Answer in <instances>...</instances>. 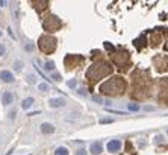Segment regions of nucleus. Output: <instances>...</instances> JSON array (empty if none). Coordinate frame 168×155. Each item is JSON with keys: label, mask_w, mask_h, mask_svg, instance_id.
<instances>
[{"label": "nucleus", "mask_w": 168, "mask_h": 155, "mask_svg": "<svg viewBox=\"0 0 168 155\" xmlns=\"http://www.w3.org/2000/svg\"><path fill=\"white\" fill-rule=\"evenodd\" d=\"M91 152L95 155L100 154V152H102V143H98V142H97V143H92V145H91Z\"/></svg>", "instance_id": "obj_12"}, {"label": "nucleus", "mask_w": 168, "mask_h": 155, "mask_svg": "<svg viewBox=\"0 0 168 155\" xmlns=\"http://www.w3.org/2000/svg\"><path fill=\"white\" fill-rule=\"evenodd\" d=\"M0 78H2V81H5V82H8V84H11V82H14V76H12V73L11 72H2L0 73Z\"/></svg>", "instance_id": "obj_10"}, {"label": "nucleus", "mask_w": 168, "mask_h": 155, "mask_svg": "<svg viewBox=\"0 0 168 155\" xmlns=\"http://www.w3.org/2000/svg\"><path fill=\"white\" fill-rule=\"evenodd\" d=\"M0 37H2V32H0Z\"/></svg>", "instance_id": "obj_27"}, {"label": "nucleus", "mask_w": 168, "mask_h": 155, "mask_svg": "<svg viewBox=\"0 0 168 155\" xmlns=\"http://www.w3.org/2000/svg\"><path fill=\"white\" fill-rule=\"evenodd\" d=\"M112 72V69H111V66L108 64V62H105V61H100V62H97L95 66H92L89 70H88V79L91 81V82H97L100 78H103L105 75H109Z\"/></svg>", "instance_id": "obj_2"}, {"label": "nucleus", "mask_w": 168, "mask_h": 155, "mask_svg": "<svg viewBox=\"0 0 168 155\" xmlns=\"http://www.w3.org/2000/svg\"><path fill=\"white\" fill-rule=\"evenodd\" d=\"M2 100H3V104H5V105H11V104H12V100H14V96H12L9 91H5V93L2 94Z\"/></svg>", "instance_id": "obj_9"}, {"label": "nucleus", "mask_w": 168, "mask_h": 155, "mask_svg": "<svg viewBox=\"0 0 168 155\" xmlns=\"http://www.w3.org/2000/svg\"><path fill=\"white\" fill-rule=\"evenodd\" d=\"M124 88H126V82L120 76H115L109 81H106L100 87L102 93H106V94H121L124 91Z\"/></svg>", "instance_id": "obj_1"}, {"label": "nucleus", "mask_w": 168, "mask_h": 155, "mask_svg": "<svg viewBox=\"0 0 168 155\" xmlns=\"http://www.w3.org/2000/svg\"><path fill=\"white\" fill-rule=\"evenodd\" d=\"M38 90H40V91H42V93H47V91L50 90V85L42 82V84H40V85H38Z\"/></svg>", "instance_id": "obj_15"}, {"label": "nucleus", "mask_w": 168, "mask_h": 155, "mask_svg": "<svg viewBox=\"0 0 168 155\" xmlns=\"http://www.w3.org/2000/svg\"><path fill=\"white\" fill-rule=\"evenodd\" d=\"M100 123H102V125H103V123H112V120H111V119H102Z\"/></svg>", "instance_id": "obj_21"}, {"label": "nucleus", "mask_w": 168, "mask_h": 155, "mask_svg": "<svg viewBox=\"0 0 168 155\" xmlns=\"http://www.w3.org/2000/svg\"><path fill=\"white\" fill-rule=\"evenodd\" d=\"M26 50H27V52L34 50V46H30V44H26Z\"/></svg>", "instance_id": "obj_22"}, {"label": "nucleus", "mask_w": 168, "mask_h": 155, "mask_svg": "<svg viewBox=\"0 0 168 155\" xmlns=\"http://www.w3.org/2000/svg\"><path fill=\"white\" fill-rule=\"evenodd\" d=\"M127 108H129L130 111H138V110H139V105H136V104H130V105H127Z\"/></svg>", "instance_id": "obj_17"}, {"label": "nucleus", "mask_w": 168, "mask_h": 155, "mask_svg": "<svg viewBox=\"0 0 168 155\" xmlns=\"http://www.w3.org/2000/svg\"><path fill=\"white\" fill-rule=\"evenodd\" d=\"M105 47H106L108 50H114V46H112V44H109V43H105Z\"/></svg>", "instance_id": "obj_20"}, {"label": "nucleus", "mask_w": 168, "mask_h": 155, "mask_svg": "<svg viewBox=\"0 0 168 155\" xmlns=\"http://www.w3.org/2000/svg\"><path fill=\"white\" fill-rule=\"evenodd\" d=\"M92 100H95V102H102V97H98V96H94V97H92Z\"/></svg>", "instance_id": "obj_23"}, {"label": "nucleus", "mask_w": 168, "mask_h": 155, "mask_svg": "<svg viewBox=\"0 0 168 155\" xmlns=\"http://www.w3.org/2000/svg\"><path fill=\"white\" fill-rule=\"evenodd\" d=\"M80 61H82V58H80V56H71V55H68V56L65 58L67 69H73V67L76 66V62H80Z\"/></svg>", "instance_id": "obj_6"}, {"label": "nucleus", "mask_w": 168, "mask_h": 155, "mask_svg": "<svg viewBox=\"0 0 168 155\" xmlns=\"http://www.w3.org/2000/svg\"><path fill=\"white\" fill-rule=\"evenodd\" d=\"M120 148H121L120 140H112V142L108 143V151H111V152H117Z\"/></svg>", "instance_id": "obj_8"}, {"label": "nucleus", "mask_w": 168, "mask_h": 155, "mask_svg": "<svg viewBox=\"0 0 168 155\" xmlns=\"http://www.w3.org/2000/svg\"><path fill=\"white\" fill-rule=\"evenodd\" d=\"M67 85H68L70 88H74V87H76V81H70V82H67Z\"/></svg>", "instance_id": "obj_18"}, {"label": "nucleus", "mask_w": 168, "mask_h": 155, "mask_svg": "<svg viewBox=\"0 0 168 155\" xmlns=\"http://www.w3.org/2000/svg\"><path fill=\"white\" fill-rule=\"evenodd\" d=\"M77 155H86V152H85L84 149H80V151H77Z\"/></svg>", "instance_id": "obj_25"}, {"label": "nucleus", "mask_w": 168, "mask_h": 155, "mask_svg": "<svg viewBox=\"0 0 168 155\" xmlns=\"http://www.w3.org/2000/svg\"><path fill=\"white\" fill-rule=\"evenodd\" d=\"M52 76H53V79H56V81H59V79H61V76H59V75H56V73H53Z\"/></svg>", "instance_id": "obj_24"}, {"label": "nucleus", "mask_w": 168, "mask_h": 155, "mask_svg": "<svg viewBox=\"0 0 168 155\" xmlns=\"http://www.w3.org/2000/svg\"><path fill=\"white\" fill-rule=\"evenodd\" d=\"M165 34H167V37H168V29H167V31H165Z\"/></svg>", "instance_id": "obj_26"}, {"label": "nucleus", "mask_w": 168, "mask_h": 155, "mask_svg": "<svg viewBox=\"0 0 168 155\" xmlns=\"http://www.w3.org/2000/svg\"><path fill=\"white\" fill-rule=\"evenodd\" d=\"M42 26H44V29H45V31H48V32H55L56 29H59L61 21L58 20V17L50 15V17H47V18L42 21Z\"/></svg>", "instance_id": "obj_4"}, {"label": "nucleus", "mask_w": 168, "mask_h": 155, "mask_svg": "<svg viewBox=\"0 0 168 155\" xmlns=\"http://www.w3.org/2000/svg\"><path fill=\"white\" fill-rule=\"evenodd\" d=\"M41 131L44 132V134H53V132H55V126L50 125V123H42Z\"/></svg>", "instance_id": "obj_11"}, {"label": "nucleus", "mask_w": 168, "mask_h": 155, "mask_svg": "<svg viewBox=\"0 0 168 155\" xmlns=\"http://www.w3.org/2000/svg\"><path fill=\"white\" fill-rule=\"evenodd\" d=\"M5 52H6L5 46H3V44H0V56H3V55H5Z\"/></svg>", "instance_id": "obj_19"}, {"label": "nucleus", "mask_w": 168, "mask_h": 155, "mask_svg": "<svg viewBox=\"0 0 168 155\" xmlns=\"http://www.w3.org/2000/svg\"><path fill=\"white\" fill-rule=\"evenodd\" d=\"M48 102H50V107H52V108H62V107L65 105V100H64L62 97H58V99H50Z\"/></svg>", "instance_id": "obj_7"}, {"label": "nucleus", "mask_w": 168, "mask_h": 155, "mask_svg": "<svg viewBox=\"0 0 168 155\" xmlns=\"http://www.w3.org/2000/svg\"><path fill=\"white\" fill-rule=\"evenodd\" d=\"M40 49L44 53H53L56 49V40L50 35H45L40 38Z\"/></svg>", "instance_id": "obj_3"}, {"label": "nucleus", "mask_w": 168, "mask_h": 155, "mask_svg": "<svg viewBox=\"0 0 168 155\" xmlns=\"http://www.w3.org/2000/svg\"><path fill=\"white\" fill-rule=\"evenodd\" d=\"M32 104H34V99H32V97H27V99H24V100H23L21 107H23V110H27V108H30V107H32Z\"/></svg>", "instance_id": "obj_13"}, {"label": "nucleus", "mask_w": 168, "mask_h": 155, "mask_svg": "<svg viewBox=\"0 0 168 155\" xmlns=\"http://www.w3.org/2000/svg\"><path fill=\"white\" fill-rule=\"evenodd\" d=\"M55 155H68V149H65V148H58L56 151H55Z\"/></svg>", "instance_id": "obj_14"}, {"label": "nucleus", "mask_w": 168, "mask_h": 155, "mask_svg": "<svg viewBox=\"0 0 168 155\" xmlns=\"http://www.w3.org/2000/svg\"><path fill=\"white\" fill-rule=\"evenodd\" d=\"M114 61H115L118 66H124L127 61H129V53H127V52H120V53L114 55Z\"/></svg>", "instance_id": "obj_5"}, {"label": "nucleus", "mask_w": 168, "mask_h": 155, "mask_svg": "<svg viewBox=\"0 0 168 155\" xmlns=\"http://www.w3.org/2000/svg\"><path fill=\"white\" fill-rule=\"evenodd\" d=\"M44 69H45V70H48V72H50V70H53V69H55V62H53V61H47Z\"/></svg>", "instance_id": "obj_16"}]
</instances>
